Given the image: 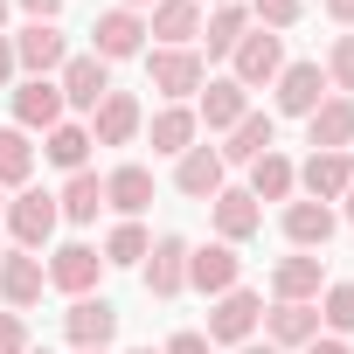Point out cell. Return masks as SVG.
Segmentation results:
<instances>
[{
  "mask_svg": "<svg viewBox=\"0 0 354 354\" xmlns=\"http://www.w3.org/2000/svg\"><path fill=\"white\" fill-rule=\"evenodd\" d=\"M319 319L333 326V340H347L354 333V285H326L319 292Z\"/></svg>",
  "mask_w": 354,
  "mask_h": 354,
  "instance_id": "836d02e7",
  "label": "cell"
},
{
  "mask_svg": "<svg viewBox=\"0 0 354 354\" xmlns=\"http://www.w3.org/2000/svg\"><path fill=\"white\" fill-rule=\"evenodd\" d=\"M271 91H278V111H285V118H313V111L326 104V70H319V63H285Z\"/></svg>",
  "mask_w": 354,
  "mask_h": 354,
  "instance_id": "30bf717a",
  "label": "cell"
},
{
  "mask_svg": "<svg viewBox=\"0 0 354 354\" xmlns=\"http://www.w3.org/2000/svg\"><path fill=\"white\" fill-rule=\"evenodd\" d=\"M236 354H278V347H271V340H264V347H257V340H243V347H236Z\"/></svg>",
  "mask_w": 354,
  "mask_h": 354,
  "instance_id": "ee69618b",
  "label": "cell"
},
{
  "mask_svg": "<svg viewBox=\"0 0 354 354\" xmlns=\"http://www.w3.org/2000/svg\"><path fill=\"white\" fill-rule=\"evenodd\" d=\"M104 209H118L125 223H132L139 209H153V174H146V167H132V160H125V167H111V174H104Z\"/></svg>",
  "mask_w": 354,
  "mask_h": 354,
  "instance_id": "484cf974",
  "label": "cell"
},
{
  "mask_svg": "<svg viewBox=\"0 0 354 354\" xmlns=\"http://www.w3.org/2000/svg\"><path fill=\"white\" fill-rule=\"evenodd\" d=\"M195 132H202V118H195L188 104H160V111H153V153H174V160H181V153L195 146Z\"/></svg>",
  "mask_w": 354,
  "mask_h": 354,
  "instance_id": "f1b7e54d",
  "label": "cell"
},
{
  "mask_svg": "<svg viewBox=\"0 0 354 354\" xmlns=\"http://www.w3.org/2000/svg\"><path fill=\"white\" fill-rule=\"evenodd\" d=\"M91 56H104V63L146 56V15H139V8H111V15H97V28H91Z\"/></svg>",
  "mask_w": 354,
  "mask_h": 354,
  "instance_id": "277c9868",
  "label": "cell"
},
{
  "mask_svg": "<svg viewBox=\"0 0 354 354\" xmlns=\"http://www.w3.org/2000/svg\"><path fill=\"white\" fill-rule=\"evenodd\" d=\"M15 125H21V132H49V125H63V91H56L49 77H28V84L15 91Z\"/></svg>",
  "mask_w": 354,
  "mask_h": 354,
  "instance_id": "7402d4cb",
  "label": "cell"
},
{
  "mask_svg": "<svg viewBox=\"0 0 354 354\" xmlns=\"http://www.w3.org/2000/svg\"><path fill=\"white\" fill-rule=\"evenodd\" d=\"M0 216H8V188H0Z\"/></svg>",
  "mask_w": 354,
  "mask_h": 354,
  "instance_id": "7dc6e473",
  "label": "cell"
},
{
  "mask_svg": "<svg viewBox=\"0 0 354 354\" xmlns=\"http://www.w3.org/2000/svg\"><path fill=\"white\" fill-rule=\"evenodd\" d=\"M236 278H243L236 243H202V250H188V285H195V292L223 299V292H236Z\"/></svg>",
  "mask_w": 354,
  "mask_h": 354,
  "instance_id": "7c38bea8",
  "label": "cell"
},
{
  "mask_svg": "<svg viewBox=\"0 0 354 354\" xmlns=\"http://www.w3.org/2000/svg\"><path fill=\"white\" fill-rule=\"evenodd\" d=\"M230 77L250 91V84H278V70H285V35H271V28H257V35H243L236 49H230Z\"/></svg>",
  "mask_w": 354,
  "mask_h": 354,
  "instance_id": "52a82bcc",
  "label": "cell"
},
{
  "mask_svg": "<svg viewBox=\"0 0 354 354\" xmlns=\"http://www.w3.org/2000/svg\"><path fill=\"white\" fill-rule=\"evenodd\" d=\"M243 111H250V91H243L236 77H216V84H202V104H195V118H202L209 132H230Z\"/></svg>",
  "mask_w": 354,
  "mask_h": 354,
  "instance_id": "cb8c5ba5",
  "label": "cell"
},
{
  "mask_svg": "<svg viewBox=\"0 0 354 354\" xmlns=\"http://www.w3.org/2000/svg\"><path fill=\"white\" fill-rule=\"evenodd\" d=\"M306 146H313V153H347V146H354V97H326V104L306 118Z\"/></svg>",
  "mask_w": 354,
  "mask_h": 354,
  "instance_id": "ffe728a7",
  "label": "cell"
},
{
  "mask_svg": "<svg viewBox=\"0 0 354 354\" xmlns=\"http://www.w3.org/2000/svg\"><path fill=\"white\" fill-rule=\"evenodd\" d=\"M160 354H209V333H195V326H188V333H174Z\"/></svg>",
  "mask_w": 354,
  "mask_h": 354,
  "instance_id": "74e56055",
  "label": "cell"
},
{
  "mask_svg": "<svg viewBox=\"0 0 354 354\" xmlns=\"http://www.w3.org/2000/svg\"><path fill=\"white\" fill-rule=\"evenodd\" d=\"M56 223H63V209H56V195H49V188H21V195L8 202L15 250H42V243L56 236Z\"/></svg>",
  "mask_w": 354,
  "mask_h": 354,
  "instance_id": "7a4b0ae2",
  "label": "cell"
},
{
  "mask_svg": "<svg viewBox=\"0 0 354 354\" xmlns=\"http://www.w3.org/2000/svg\"><path fill=\"white\" fill-rule=\"evenodd\" d=\"M209 8H223V0H209Z\"/></svg>",
  "mask_w": 354,
  "mask_h": 354,
  "instance_id": "816d5d0a",
  "label": "cell"
},
{
  "mask_svg": "<svg viewBox=\"0 0 354 354\" xmlns=\"http://www.w3.org/2000/svg\"><path fill=\"white\" fill-rule=\"evenodd\" d=\"M28 354H49V347H28Z\"/></svg>",
  "mask_w": 354,
  "mask_h": 354,
  "instance_id": "681fc988",
  "label": "cell"
},
{
  "mask_svg": "<svg viewBox=\"0 0 354 354\" xmlns=\"http://www.w3.org/2000/svg\"><path fill=\"white\" fill-rule=\"evenodd\" d=\"M278 223H285L292 250H326V236H333V223H340V216H333L326 202H285V216H278Z\"/></svg>",
  "mask_w": 354,
  "mask_h": 354,
  "instance_id": "d4e9b609",
  "label": "cell"
},
{
  "mask_svg": "<svg viewBox=\"0 0 354 354\" xmlns=\"http://www.w3.org/2000/svg\"><path fill=\"white\" fill-rule=\"evenodd\" d=\"M347 181H354V153H313V160L299 167L306 202H340V195H347Z\"/></svg>",
  "mask_w": 354,
  "mask_h": 354,
  "instance_id": "44dd1931",
  "label": "cell"
},
{
  "mask_svg": "<svg viewBox=\"0 0 354 354\" xmlns=\"http://www.w3.org/2000/svg\"><path fill=\"white\" fill-rule=\"evenodd\" d=\"M28 174H35V146L21 125H0V188H28Z\"/></svg>",
  "mask_w": 354,
  "mask_h": 354,
  "instance_id": "1f68e13d",
  "label": "cell"
},
{
  "mask_svg": "<svg viewBox=\"0 0 354 354\" xmlns=\"http://www.w3.org/2000/svg\"><path fill=\"white\" fill-rule=\"evenodd\" d=\"M139 125H146L139 97H132V91H104V104L91 111V146H132Z\"/></svg>",
  "mask_w": 354,
  "mask_h": 354,
  "instance_id": "8fae6325",
  "label": "cell"
},
{
  "mask_svg": "<svg viewBox=\"0 0 354 354\" xmlns=\"http://www.w3.org/2000/svg\"><path fill=\"white\" fill-rule=\"evenodd\" d=\"M146 35H160V49H195V35H202V0H153Z\"/></svg>",
  "mask_w": 354,
  "mask_h": 354,
  "instance_id": "2e32d148",
  "label": "cell"
},
{
  "mask_svg": "<svg viewBox=\"0 0 354 354\" xmlns=\"http://www.w3.org/2000/svg\"><path fill=\"white\" fill-rule=\"evenodd\" d=\"M340 216H347V223H354V181H347V195H340Z\"/></svg>",
  "mask_w": 354,
  "mask_h": 354,
  "instance_id": "7bdbcfd3",
  "label": "cell"
},
{
  "mask_svg": "<svg viewBox=\"0 0 354 354\" xmlns=\"http://www.w3.org/2000/svg\"><path fill=\"white\" fill-rule=\"evenodd\" d=\"M146 250H153V236H146L139 223H118V230L104 236V264H125V271H132V264H146Z\"/></svg>",
  "mask_w": 354,
  "mask_h": 354,
  "instance_id": "d6a6232c",
  "label": "cell"
},
{
  "mask_svg": "<svg viewBox=\"0 0 354 354\" xmlns=\"http://www.w3.org/2000/svg\"><path fill=\"white\" fill-rule=\"evenodd\" d=\"M132 354H153V347H132Z\"/></svg>",
  "mask_w": 354,
  "mask_h": 354,
  "instance_id": "f907efd6",
  "label": "cell"
},
{
  "mask_svg": "<svg viewBox=\"0 0 354 354\" xmlns=\"http://www.w3.org/2000/svg\"><path fill=\"white\" fill-rule=\"evenodd\" d=\"M209 209H216V236H223V243H250V236L264 230V209H257L250 188H223Z\"/></svg>",
  "mask_w": 354,
  "mask_h": 354,
  "instance_id": "e0dca14e",
  "label": "cell"
},
{
  "mask_svg": "<svg viewBox=\"0 0 354 354\" xmlns=\"http://www.w3.org/2000/svg\"><path fill=\"white\" fill-rule=\"evenodd\" d=\"M326 15H333L340 28H354V0H326Z\"/></svg>",
  "mask_w": 354,
  "mask_h": 354,
  "instance_id": "60d3db41",
  "label": "cell"
},
{
  "mask_svg": "<svg viewBox=\"0 0 354 354\" xmlns=\"http://www.w3.org/2000/svg\"><path fill=\"white\" fill-rule=\"evenodd\" d=\"M299 354H347V340H333V333H326V340H313V347H299Z\"/></svg>",
  "mask_w": 354,
  "mask_h": 354,
  "instance_id": "b9f144b4",
  "label": "cell"
},
{
  "mask_svg": "<svg viewBox=\"0 0 354 354\" xmlns=\"http://www.w3.org/2000/svg\"><path fill=\"white\" fill-rule=\"evenodd\" d=\"M56 91H63V111H97L104 91H111V63L104 56H70L56 70Z\"/></svg>",
  "mask_w": 354,
  "mask_h": 354,
  "instance_id": "5b68a950",
  "label": "cell"
},
{
  "mask_svg": "<svg viewBox=\"0 0 354 354\" xmlns=\"http://www.w3.org/2000/svg\"><path fill=\"white\" fill-rule=\"evenodd\" d=\"M118 8H146V0H118Z\"/></svg>",
  "mask_w": 354,
  "mask_h": 354,
  "instance_id": "bcb514c9",
  "label": "cell"
},
{
  "mask_svg": "<svg viewBox=\"0 0 354 354\" xmlns=\"http://www.w3.org/2000/svg\"><path fill=\"white\" fill-rule=\"evenodd\" d=\"M97 271H104V257H97L91 243H63V250L49 257V285H56V292H70V299H91Z\"/></svg>",
  "mask_w": 354,
  "mask_h": 354,
  "instance_id": "ac0fdd59",
  "label": "cell"
},
{
  "mask_svg": "<svg viewBox=\"0 0 354 354\" xmlns=\"http://www.w3.org/2000/svg\"><path fill=\"white\" fill-rule=\"evenodd\" d=\"M250 15H257V28L278 35V28H292V21L306 15V0H250Z\"/></svg>",
  "mask_w": 354,
  "mask_h": 354,
  "instance_id": "d590c367",
  "label": "cell"
},
{
  "mask_svg": "<svg viewBox=\"0 0 354 354\" xmlns=\"http://www.w3.org/2000/svg\"><path fill=\"white\" fill-rule=\"evenodd\" d=\"M0 28H8V0H0Z\"/></svg>",
  "mask_w": 354,
  "mask_h": 354,
  "instance_id": "f6af8a7d",
  "label": "cell"
},
{
  "mask_svg": "<svg viewBox=\"0 0 354 354\" xmlns=\"http://www.w3.org/2000/svg\"><path fill=\"white\" fill-rule=\"evenodd\" d=\"M77 354H104V347H77Z\"/></svg>",
  "mask_w": 354,
  "mask_h": 354,
  "instance_id": "c3c4849f",
  "label": "cell"
},
{
  "mask_svg": "<svg viewBox=\"0 0 354 354\" xmlns=\"http://www.w3.org/2000/svg\"><path fill=\"white\" fill-rule=\"evenodd\" d=\"M146 77H153V91L167 104H181V97H195L209 84V63L195 49H146Z\"/></svg>",
  "mask_w": 354,
  "mask_h": 354,
  "instance_id": "6da1fadb",
  "label": "cell"
},
{
  "mask_svg": "<svg viewBox=\"0 0 354 354\" xmlns=\"http://www.w3.org/2000/svg\"><path fill=\"white\" fill-rule=\"evenodd\" d=\"M257 319H264V299L257 292H223L216 299V313H209V347H243L250 333H257Z\"/></svg>",
  "mask_w": 354,
  "mask_h": 354,
  "instance_id": "8992f818",
  "label": "cell"
},
{
  "mask_svg": "<svg viewBox=\"0 0 354 354\" xmlns=\"http://www.w3.org/2000/svg\"><path fill=\"white\" fill-rule=\"evenodd\" d=\"M174 188H181L188 202H216L230 181H223V153L216 146H188L181 153V167H174Z\"/></svg>",
  "mask_w": 354,
  "mask_h": 354,
  "instance_id": "5bb4252c",
  "label": "cell"
},
{
  "mask_svg": "<svg viewBox=\"0 0 354 354\" xmlns=\"http://www.w3.org/2000/svg\"><path fill=\"white\" fill-rule=\"evenodd\" d=\"M0 354H28V319L21 313H0Z\"/></svg>",
  "mask_w": 354,
  "mask_h": 354,
  "instance_id": "8d00e7d4",
  "label": "cell"
},
{
  "mask_svg": "<svg viewBox=\"0 0 354 354\" xmlns=\"http://www.w3.org/2000/svg\"><path fill=\"white\" fill-rule=\"evenodd\" d=\"M319 292H326V264H319V250H292V257H278V271H271V299H278V306H319Z\"/></svg>",
  "mask_w": 354,
  "mask_h": 354,
  "instance_id": "3957f363",
  "label": "cell"
},
{
  "mask_svg": "<svg viewBox=\"0 0 354 354\" xmlns=\"http://www.w3.org/2000/svg\"><path fill=\"white\" fill-rule=\"evenodd\" d=\"M42 285H49V264L35 250H8L0 257V299H8V313H28L42 299Z\"/></svg>",
  "mask_w": 354,
  "mask_h": 354,
  "instance_id": "4fadbf2b",
  "label": "cell"
},
{
  "mask_svg": "<svg viewBox=\"0 0 354 354\" xmlns=\"http://www.w3.org/2000/svg\"><path fill=\"white\" fill-rule=\"evenodd\" d=\"M42 160L49 167H63V174H84V160H91V125H49L42 132Z\"/></svg>",
  "mask_w": 354,
  "mask_h": 354,
  "instance_id": "83f0119b",
  "label": "cell"
},
{
  "mask_svg": "<svg viewBox=\"0 0 354 354\" xmlns=\"http://www.w3.org/2000/svg\"><path fill=\"white\" fill-rule=\"evenodd\" d=\"M292 188H299V167H292L278 146H271L264 160H250V195H257V202H292Z\"/></svg>",
  "mask_w": 354,
  "mask_h": 354,
  "instance_id": "f546056e",
  "label": "cell"
},
{
  "mask_svg": "<svg viewBox=\"0 0 354 354\" xmlns=\"http://www.w3.org/2000/svg\"><path fill=\"white\" fill-rule=\"evenodd\" d=\"M21 15H28V21H56V15H63V0H21Z\"/></svg>",
  "mask_w": 354,
  "mask_h": 354,
  "instance_id": "f35d334b",
  "label": "cell"
},
{
  "mask_svg": "<svg viewBox=\"0 0 354 354\" xmlns=\"http://www.w3.org/2000/svg\"><path fill=\"white\" fill-rule=\"evenodd\" d=\"M63 333H70V347H104V340L118 333V306H111V299H70Z\"/></svg>",
  "mask_w": 354,
  "mask_h": 354,
  "instance_id": "d6986e66",
  "label": "cell"
},
{
  "mask_svg": "<svg viewBox=\"0 0 354 354\" xmlns=\"http://www.w3.org/2000/svg\"><path fill=\"white\" fill-rule=\"evenodd\" d=\"M56 209H63V223H97V209H104V181L84 167V174H70L63 181V195H56Z\"/></svg>",
  "mask_w": 354,
  "mask_h": 354,
  "instance_id": "4dcf8cb0",
  "label": "cell"
},
{
  "mask_svg": "<svg viewBox=\"0 0 354 354\" xmlns=\"http://www.w3.org/2000/svg\"><path fill=\"white\" fill-rule=\"evenodd\" d=\"M271 139H278V118H271V111H243V118L230 125V146H216V153H223V167H230V160L250 167V160L271 153Z\"/></svg>",
  "mask_w": 354,
  "mask_h": 354,
  "instance_id": "603a6c76",
  "label": "cell"
},
{
  "mask_svg": "<svg viewBox=\"0 0 354 354\" xmlns=\"http://www.w3.org/2000/svg\"><path fill=\"white\" fill-rule=\"evenodd\" d=\"M15 77H21V70H15V42H8V35H0V91H8Z\"/></svg>",
  "mask_w": 354,
  "mask_h": 354,
  "instance_id": "ab89813d",
  "label": "cell"
},
{
  "mask_svg": "<svg viewBox=\"0 0 354 354\" xmlns=\"http://www.w3.org/2000/svg\"><path fill=\"white\" fill-rule=\"evenodd\" d=\"M243 35H250V8H243V0H223V8L202 21V35H195V42H202L209 56H230Z\"/></svg>",
  "mask_w": 354,
  "mask_h": 354,
  "instance_id": "4316f807",
  "label": "cell"
},
{
  "mask_svg": "<svg viewBox=\"0 0 354 354\" xmlns=\"http://www.w3.org/2000/svg\"><path fill=\"white\" fill-rule=\"evenodd\" d=\"M63 63H70V42H63V28H56V21H28V28L15 35V70L49 77V70H63Z\"/></svg>",
  "mask_w": 354,
  "mask_h": 354,
  "instance_id": "9c48e42d",
  "label": "cell"
},
{
  "mask_svg": "<svg viewBox=\"0 0 354 354\" xmlns=\"http://www.w3.org/2000/svg\"><path fill=\"white\" fill-rule=\"evenodd\" d=\"M319 70H326V91H340V97H347V91H354V35H340V42L326 49V63H319Z\"/></svg>",
  "mask_w": 354,
  "mask_h": 354,
  "instance_id": "e575fe53",
  "label": "cell"
},
{
  "mask_svg": "<svg viewBox=\"0 0 354 354\" xmlns=\"http://www.w3.org/2000/svg\"><path fill=\"white\" fill-rule=\"evenodd\" d=\"M146 292L153 299H181L188 292V236H153V250H146Z\"/></svg>",
  "mask_w": 354,
  "mask_h": 354,
  "instance_id": "ba28073f",
  "label": "cell"
},
{
  "mask_svg": "<svg viewBox=\"0 0 354 354\" xmlns=\"http://www.w3.org/2000/svg\"><path fill=\"white\" fill-rule=\"evenodd\" d=\"M257 326H264V340H271L278 354H292V347H313V340H319V306H278V299H271V313H264Z\"/></svg>",
  "mask_w": 354,
  "mask_h": 354,
  "instance_id": "9a60e30c",
  "label": "cell"
},
{
  "mask_svg": "<svg viewBox=\"0 0 354 354\" xmlns=\"http://www.w3.org/2000/svg\"><path fill=\"white\" fill-rule=\"evenodd\" d=\"M0 257H8V250H0Z\"/></svg>",
  "mask_w": 354,
  "mask_h": 354,
  "instance_id": "f5cc1de1",
  "label": "cell"
}]
</instances>
